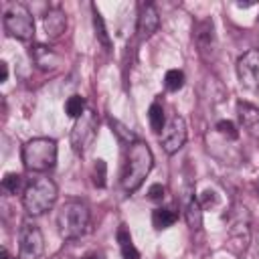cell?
I'll use <instances>...</instances> for the list:
<instances>
[{"label": "cell", "instance_id": "cell-1", "mask_svg": "<svg viewBox=\"0 0 259 259\" xmlns=\"http://www.w3.org/2000/svg\"><path fill=\"white\" fill-rule=\"evenodd\" d=\"M154 164L152 152L148 148V144L136 140L134 144L127 146V154H125V164H123V172H121V186L125 192H136L142 182L146 180V176L150 174Z\"/></svg>", "mask_w": 259, "mask_h": 259}, {"label": "cell", "instance_id": "cell-2", "mask_svg": "<svg viewBox=\"0 0 259 259\" xmlns=\"http://www.w3.org/2000/svg\"><path fill=\"white\" fill-rule=\"evenodd\" d=\"M89 219H91L89 206L83 200H77V198L67 200L57 212L59 235L63 239H67V241L83 237L87 233V229H89Z\"/></svg>", "mask_w": 259, "mask_h": 259}, {"label": "cell", "instance_id": "cell-3", "mask_svg": "<svg viewBox=\"0 0 259 259\" xmlns=\"http://www.w3.org/2000/svg\"><path fill=\"white\" fill-rule=\"evenodd\" d=\"M55 200H57V186L47 176L32 178L22 192V204L30 217H38L47 212L55 204Z\"/></svg>", "mask_w": 259, "mask_h": 259}, {"label": "cell", "instance_id": "cell-4", "mask_svg": "<svg viewBox=\"0 0 259 259\" xmlns=\"http://www.w3.org/2000/svg\"><path fill=\"white\" fill-rule=\"evenodd\" d=\"M24 168L30 172H47L57 164V142L51 138H34L22 148Z\"/></svg>", "mask_w": 259, "mask_h": 259}, {"label": "cell", "instance_id": "cell-5", "mask_svg": "<svg viewBox=\"0 0 259 259\" xmlns=\"http://www.w3.org/2000/svg\"><path fill=\"white\" fill-rule=\"evenodd\" d=\"M2 22H4V30L10 36L18 38V40H30L34 36V20H32V14L20 2L8 4V8L4 10Z\"/></svg>", "mask_w": 259, "mask_h": 259}, {"label": "cell", "instance_id": "cell-6", "mask_svg": "<svg viewBox=\"0 0 259 259\" xmlns=\"http://www.w3.org/2000/svg\"><path fill=\"white\" fill-rule=\"evenodd\" d=\"M45 251V239L34 223H22L18 233V253L20 259H38Z\"/></svg>", "mask_w": 259, "mask_h": 259}, {"label": "cell", "instance_id": "cell-7", "mask_svg": "<svg viewBox=\"0 0 259 259\" xmlns=\"http://www.w3.org/2000/svg\"><path fill=\"white\" fill-rule=\"evenodd\" d=\"M184 142H186V121L182 115L174 113L166 121L162 134H160V144L166 154H176L184 146Z\"/></svg>", "mask_w": 259, "mask_h": 259}, {"label": "cell", "instance_id": "cell-8", "mask_svg": "<svg viewBox=\"0 0 259 259\" xmlns=\"http://www.w3.org/2000/svg\"><path fill=\"white\" fill-rule=\"evenodd\" d=\"M95 130H97V117H95L93 111L85 109V113L81 117H77V123L71 132V144H73L75 152H85L87 150V146L95 138Z\"/></svg>", "mask_w": 259, "mask_h": 259}, {"label": "cell", "instance_id": "cell-9", "mask_svg": "<svg viewBox=\"0 0 259 259\" xmlns=\"http://www.w3.org/2000/svg\"><path fill=\"white\" fill-rule=\"evenodd\" d=\"M237 75L245 89L259 91V51H247L237 61Z\"/></svg>", "mask_w": 259, "mask_h": 259}, {"label": "cell", "instance_id": "cell-10", "mask_svg": "<svg viewBox=\"0 0 259 259\" xmlns=\"http://www.w3.org/2000/svg\"><path fill=\"white\" fill-rule=\"evenodd\" d=\"M194 42L202 59H212L217 53V36H214V24L210 18H202L194 24Z\"/></svg>", "mask_w": 259, "mask_h": 259}, {"label": "cell", "instance_id": "cell-11", "mask_svg": "<svg viewBox=\"0 0 259 259\" xmlns=\"http://www.w3.org/2000/svg\"><path fill=\"white\" fill-rule=\"evenodd\" d=\"M229 235L239 243V247H247L249 241V212L243 204H235L229 214Z\"/></svg>", "mask_w": 259, "mask_h": 259}, {"label": "cell", "instance_id": "cell-12", "mask_svg": "<svg viewBox=\"0 0 259 259\" xmlns=\"http://www.w3.org/2000/svg\"><path fill=\"white\" fill-rule=\"evenodd\" d=\"M237 115L247 134L259 138V107L249 101H237Z\"/></svg>", "mask_w": 259, "mask_h": 259}, {"label": "cell", "instance_id": "cell-13", "mask_svg": "<svg viewBox=\"0 0 259 259\" xmlns=\"http://www.w3.org/2000/svg\"><path fill=\"white\" fill-rule=\"evenodd\" d=\"M160 26V16L158 10L152 4H142L140 16H138V34L140 38H150Z\"/></svg>", "mask_w": 259, "mask_h": 259}, {"label": "cell", "instance_id": "cell-14", "mask_svg": "<svg viewBox=\"0 0 259 259\" xmlns=\"http://www.w3.org/2000/svg\"><path fill=\"white\" fill-rule=\"evenodd\" d=\"M30 55H32L34 63L38 65V69H42V71H51V69H55V67L61 63V57H59L53 49L42 47V45H36V47L30 51Z\"/></svg>", "mask_w": 259, "mask_h": 259}, {"label": "cell", "instance_id": "cell-15", "mask_svg": "<svg viewBox=\"0 0 259 259\" xmlns=\"http://www.w3.org/2000/svg\"><path fill=\"white\" fill-rule=\"evenodd\" d=\"M65 26H67V16H65V12L61 8H53V10L47 12V16H45V30H47L49 36H53V38L61 36L65 32Z\"/></svg>", "mask_w": 259, "mask_h": 259}, {"label": "cell", "instance_id": "cell-16", "mask_svg": "<svg viewBox=\"0 0 259 259\" xmlns=\"http://www.w3.org/2000/svg\"><path fill=\"white\" fill-rule=\"evenodd\" d=\"M184 217H186V223L192 231H198L202 227V206H200V200L192 194L188 200H186V210H184Z\"/></svg>", "mask_w": 259, "mask_h": 259}, {"label": "cell", "instance_id": "cell-17", "mask_svg": "<svg viewBox=\"0 0 259 259\" xmlns=\"http://www.w3.org/2000/svg\"><path fill=\"white\" fill-rule=\"evenodd\" d=\"M176 219H178V212H176L174 208H164V206H160V208H156V210L152 212V225H154V229H158V231L172 227V225L176 223Z\"/></svg>", "mask_w": 259, "mask_h": 259}, {"label": "cell", "instance_id": "cell-18", "mask_svg": "<svg viewBox=\"0 0 259 259\" xmlns=\"http://www.w3.org/2000/svg\"><path fill=\"white\" fill-rule=\"evenodd\" d=\"M117 243H119V249H121V257H123V259H140V253H138V249L134 247L132 237H130L125 225H121V227L117 229Z\"/></svg>", "mask_w": 259, "mask_h": 259}, {"label": "cell", "instance_id": "cell-19", "mask_svg": "<svg viewBox=\"0 0 259 259\" xmlns=\"http://www.w3.org/2000/svg\"><path fill=\"white\" fill-rule=\"evenodd\" d=\"M148 117H150V127H152L156 134H162V130H164V125H166V117H164V107H162L158 101L150 105Z\"/></svg>", "mask_w": 259, "mask_h": 259}, {"label": "cell", "instance_id": "cell-20", "mask_svg": "<svg viewBox=\"0 0 259 259\" xmlns=\"http://www.w3.org/2000/svg\"><path fill=\"white\" fill-rule=\"evenodd\" d=\"M65 113L69 117H81L85 113V99L81 95H71L65 103Z\"/></svg>", "mask_w": 259, "mask_h": 259}, {"label": "cell", "instance_id": "cell-21", "mask_svg": "<svg viewBox=\"0 0 259 259\" xmlns=\"http://www.w3.org/2000/svg\"><path fill=\"white\" fill-rule=\"evenodd\" d=\"M164 85H166L168 91H178V89H182V85H184V73H182L180 69H170V71L166 73V77H164Z\"/></svg>", "mask_w": 259, "mask_h": 259}, {"label": "cell", "instance_id": "cell-22", "mask_svg": "<svg viewBox=\"0 0 259 259\" xmlns=\"http://www.w3.org/2000/svg\"><path fill=\"white\" fill-rule=\"evenodd\" d=\"M93 26H95V36L101 40L103 47H109V36H107V30H105V24H103V18L99 14V10L93 6Z\"/></svg>", "mask_w": 259, "mask_h": 259}, {"label": "cell", "instance_id": "cell-23", "mask_svg": "<svg viewBox=\"0 0 259 259\" xmlns=\"http://www.w3.org/2000/svg\"><path fill=\"white\" fill-rule=\"evenodd\" d=\"M20 186H22V176L16 174V172H8V174L2 178V188H4L6 192H10V194H16V192L20 190Z\"/></svg>", "mask_w": 259, "mask_h": 259}, {"label": "cell", "instance_id": "cell-24", "mask_svg": "<svg viewBox=\"0 0 259 259\" xmlns=\"http://www.w3.org/2000/svg\"><path fill=\"white\" fill-rule=\"evenodd\" d=\"M217 132H219L225 140H237V138H239V130H237L235 123L229 121V119L219 121V123H217Z\"/></svg>", "mask_w": 259, "mask_h": 259}, {"label": "cell", "instance_id": "cell-25", "mask_svg": "<svg viewBox=\"0 0 259 259\" xmlns=\"http://www.w3.org/2000/svg\"><path fill=\"white\" fill-rule=\"evenodd\" d=\"M105 162L103 160H95V168H93V174H91V178H93V184L95 186H105Z\"/></svg>", "mask_w": 259, "mask_h": 259}, {"label": "cell", "instance_id": "cell-26", "mask_svg": "<svg viewBox=\"0 0 259 259\" xmlns=\"http://www.w3.org/2000/svg\"><path fill=\"white\" fill-rule=\"evenodd\" d=\"M111 130H113V132H115L123 142H127V144H134V142H136V136H134L130 130H125L119 121H113V119H111Z\"/></svg>", "mask_w": 259, "mask_h": 259}, {"label": "cell", "instance_id": "cell-27", "mask_svg": "<svg viewBox=\"0 0 259 259\" xmlns=\"http://www.w3.org/2000/svg\"><path fill=\"white\" fill-rule=\"evenodd\" d=\"M148 196H150L152 200H160V198L164 196V186H162V184H152L150 190H148Z\"/></svg>", "mask_w": 259, "mask_h": 259}, {"label": "cell", "instance_id": "cell-28", "mask_svg": "<svg viewBox=\"0 0 259 259\" xmlns=\"http://www.w3.org/2000/svg\"><path fill=\"white\" fill-rule=\"evenodd\" d=\"M214 202H217V194H214L212 190H206V192H204V196H202V202H200V206H202V204H204V206H208V204L212 206Z\"/></svg>", "mask_w": 259, "mask_h": 259}, {"label": "cell", "instance_id": "cell-29", "mask_svg": "<svg viewBox=\"0 0 259 259\" xmlns=\"http://www.w3.org/2000/svg\"><path fill=\"white\" fill-rule=\"evenodd\" d=\"M6 77H8V65H6V63H0V81L4 83Z\"/></svg>", "mask_w": 259, "mask_h": 259}, {"label": "cell", "instance_id": "cell-30", "mask_svg": "<svg viewBox=\"0 0 259 259\" xmlns=\"http://www.w3.org/2000/svg\"><path fill=\"white\" fill-rule=\"evenodd\" d=\"M255 2H237V6L239 8H249V6H253Z\"/></svg>", "mask_w": 259, "mask_h": 259}, {"label": "cell", "instance_id": "cell-31", "mask_svg": "<svg viewBox=\"0 0 259 259\" xmlns=\"http://www.w3.org/2000/svg\"><path fill=\"white\" fill-rule=\"evenodd\" d=\"M2 259H14L12 255H8V251L6 249H2Z\"/></svg>", "mask_w": 259, "mask_h": 259}, {"label": "cell", "instance_id": "cell-32", "mask_svg": "<svg viewBox=\"0 0 259 259\" xmlns=\"http://www.w3.org/2000/svg\"><path fill=\"white\" fill-rule=\"evenodd\" d=\"M83 259H101L99 255H87V257H83Z\"/></svg>", "mask_w": 259, "mask_h": 259}, {"label": "cell", "instance_id": "cell-33", "mask_svg": "<svg viewBox=\"0 0 259 259\" xmlns=\"http://www.w3.org/2000/svg\"><path fill=\"white\" fill-rule=\"evenodd\" d=\"M257 196H259V182H257Z\"/></svg>", "mask_w": 259, "mask_h": 259}]
</instances>
